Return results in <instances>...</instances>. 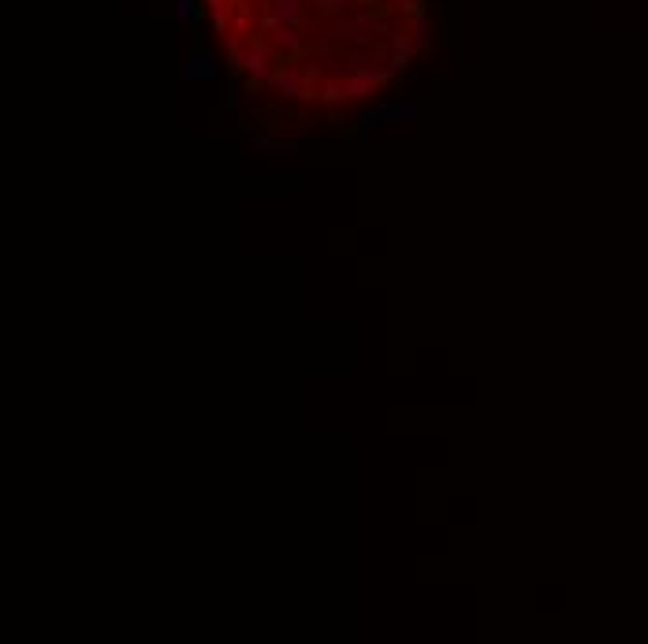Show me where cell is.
<instances>
[{
	"mask_svg": "<svg viewBox=\"0 0 648 644\" xmlns=\"http://www.w3.org/2000/svg\"><path fill=\"white\" fill-rule=\"evenodd\" d=\"M231 71L309 108H351L421 56L425 0H202Z\"/></svg>",
	"mask_w": 648,
	"mask_h": 644,
	"instance_id": "obj_1",
	"label": "cell"
}]
</instances>
